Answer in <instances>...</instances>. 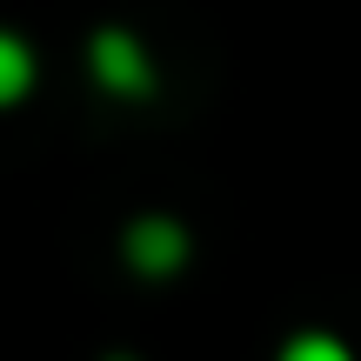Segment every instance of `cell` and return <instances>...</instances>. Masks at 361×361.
Listing matches in <instances>:
<instances>
[{
  "label": "cell",
  "mask_w": 361,
  "mask_h": 361,
  "mask_svg": "<svg viewBox=\"0 0 361 361\" xmlns=\"http://www.w3.org/2000/svg\"><path fill=\"white\" fill-rule=\"evenodd\" d=\"M94 74L107 80L114 94H147V54L134 47V34H121V27H107L101 40H94Z\"/></svg>",
  "instance_id": "cell-1"
},
{
  "label": "cell",
  "mask_w": 361,
  "mask_h": 361,
  "mask_svg": "<svg viewBox=\"0 0 361 361\" xmlns=\"http://www.w3.org/2000/svg\"><path fill=\"white\" fill-rule=\"evenodd\" d=\"M128 255H134V268L161 274V268H174V261L188 255V241H180L174 221H141V228L128 234Z\"/></svg>",
  "instance_id": "cell-2"
},
{
  "label": "cell",
  "mask_w": 361,
  "mask_h": 361,
  "mask_svg": "<svg viewBox=\"0 0 361 361\" xmlns=\"http://www.w3.org/2000/svg\"><path fill=\"white\" fill-rule=\"evenodd\" d=\"M27 80H34V54H27L13 34H0V101H20Z\"/></svg>",
  "instance_id": "cell-3"
},
{
  "label": "cell",
  "mask_w": 361,
  "mask_h": 361,
  "mask_svg": "<svg viewBox=\"0 0 361 361\" xmlns=\"http://www.w3.org/2000/svg\"><path fill=\"white\" fill-rule=\"evenodd\" d=\"M281 361H348V348H341V341H328V335H301V341H288Z\"/></svg>",
  "instance_id": "cell-4"
}]
</instances>
